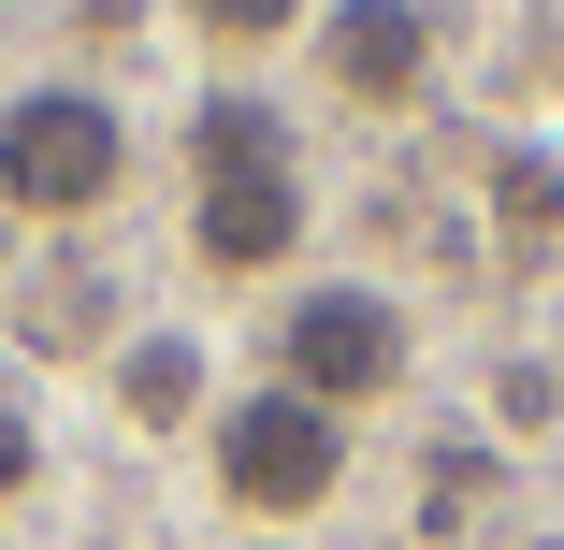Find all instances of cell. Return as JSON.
<instances>
[{
  "instance_id": "1",
  "label": "cell",
  "mask_w": 564,
  "mask_h": 550,
  "mask_svg": "<svg viewBox=\"0 0 564 550\" xmlns=\"http://www.w3.org/2000/svg\"><path fill=\"white\" fill-rule=\"evenodd\" d=\"M318 247V174L261 87H203L188 117V261L217 290H290Z\"/></svg>"
},
{
  "instance_id": "2",
  "label": "cell",
  "mask_w": 564,
  "mask_h": 550,
  "mask_svg": "<svg viewBox=\"0 0 564 550\" xmlns=\"http://www.w3.org/2000/svg\"><path fill=\"white\" fill-rule=\"evenodd\" d=\"M261 377L333 406V420H362V406H391L420 377V319H405L391 276H290L275 319H261Z\"/></svg>"
},
{
  "instance_id": "3",
  "label": "cell",
  "mask_w": 564,
  "mask_h": 550,
  "mask_svg": "<svg viewBox=\"0 0 564 550\" xmlns=\"http://www.w3.org/2000/svg\"><path fill=\"white\" fill-rule=\"evenodd\" d=\"M348 434L362 420H333V406H304V391H275V377H232L217 391V420L188 434V464H203V493L232 507V521H318L333 493H348Z\"/></svg>"
},
{
  "instance_id": "4",
  "label": "cell",
  "mask_w": 564,
  "mask_h": 550,
  "mask_svg": "<svg viewBox=\"0 0 564 550\" xmlns=\"http://www.w3.org/2000/svg\"><path fill=\"white\" fill-rule=\"evenodd\" d=\"M131 188V101L101 73H30L0 87V203L44 217V233H73V217H101Z\"/></svg>"
},
{
  "instance_id": "5",
  "label": "cell",
  "mask_w": 564,
  "mask_h": 550,
  "mask_svg": "<svg viewBox=\"0 0 564 550\" xmlns=\"http://www.w3.org/2000/svg\"><path fill=\"white\" fill-rule=\"evenodd\" d=\"M290 58L333 117H420L434 101V15L420 0H318Z\"/></svg>"
},
{
  "instance_id": "6",
  "label": "cell",
  "mask_w": 564,
  "mask_h": 550,
  "mask_svg": "<svg viewBox=\"0 0 564 550\" xmlns=\"http://www.w3.org/2000/svg\"><path fill=\"white\" fill-rule=\"evenodd\" d=\"M101 391H117V420H131V434L188 450V434L217 420V391H232V377H217V348H203V334H174V319H160V334H117Z\"/></svg>"
},
{
  "instance_id": "7",
  "label": "cell",
  "mask_w": 564,
  "mask_h": 550,
  "mask_svg": "<svg viewBox=\"0 0 564 550\" xmlns=\"http://www.w3.org/2000/svg\"><path fill=\"white\" fill-rule=\"evenodd\" d=\"M492 217H507V261H564V131L492 145Z\"/></svg>"
},
{
  "instance_id": "8",
  "label": "cell",
  "mask_w": 564,
  "mask_h": 550,
  "mask_svg": "<svg viewBox=\"0 0 564 550\" xmlns=\"http://www.w3.org/2000/svg\"><path fill=\"white\" fill-rule=\"evenodd\" d=\"M304 15L318 0H174V30L203 58H275V44H304Z\"/></svg>"
},
{
  "instance_id": "9",
  "label": "cell",
  "mask_w": 564,
  "mask_h": 550,
  "mask_svg": "<svg viewBox=\"0 0 564 550\" xmlns=\"http://www.w3.org/2000/svg\"><path fill=\"white\" fill-rule=\"evenodd\" d=\"M30 493H44V406L0 391V507H30Z\"/></svg>"
}]
</instances>
